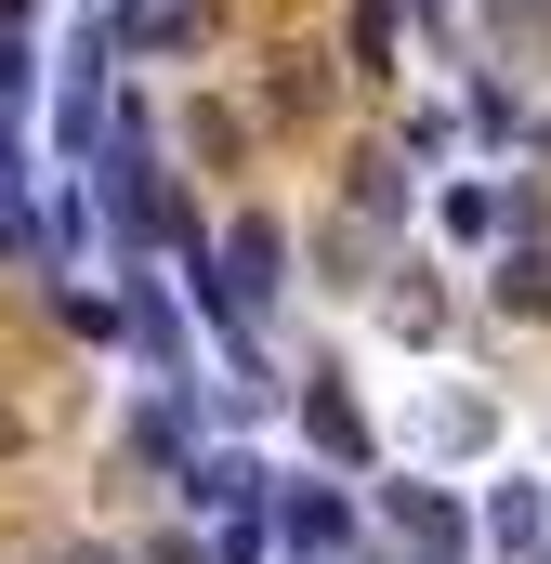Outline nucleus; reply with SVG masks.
Returning a JSON list of instances; mask_svg holds the SVG:
<instances>
[{
    "instance_id": "f257e3e1",
    "label": "nucleus",
    "mask_w": 551,
    "mask_h": 564,
    "mask_svg": "<svg viewBox=\"0 0 551 564\" xmlns=\"http://www.w3.org/2000/svg\"><path fill=\"white\" fill-rule=\"evenodd\" d=\"M184 512H197V525H263L276 473L250 459V446H197V459H184Z\"/></svg>"
},
{
    "instance_id": "f03ea898",
    "label": "nucleus",
    "mask_w": 551,
    "mask_h": 564,
    "mask_svg": "<svg viewBox=\"0 0 551 564\" xmlns=\"http://www.w3.org/2000/svg\"><path fill=\"white\" fill-rule=\"evenodd\" d=\"M276 552L289 564H342L355 552V499L342 486H276Z\"/></svg>"
},
{
    "instance_id": "7ed1b4c3",
    "label": "nucleus",
    "mask_w": 551,
    "mask_h": 564,
    "mask_svg": "<svg viewBox=\"0 0 551 564\" xmlns=\"http://www.w3.org/2000/svg\"><path fill=\"white\" fill-rule=\"evenodd\" d=\"M381 512H395L408 564H460V552H473V512H460V486H381Z\"/></svg>"
},
{
    "instance_id": "20e7f679",
    "label": "nucleus",
    "mask_w": 551,
    "mask_h": 564,
    "mask_svg": "<svg viewBox=\"0 0 551 564\" xmlns=\"http://www.w3.org/2000/svg\"><path fill=\"white\" fill-rule=\"evenodd\" d=\"M302 433H315V459H342V473H368V459H381V433H368V408H355V381H342V368H315V381H302Z\"/></svg>"
},
{
    "instance_id": "39448f33",
    "label": "nucleus",
    "mask_w": 551,
    "mask_h": 564,
    "mask_svg": "<svg viewBox=\"0 0 551 564\" xmlns=\"http://www.w3.org/2000/svg\"><path fill=\"white\" fill-rule=\"evenodd\" d=\"M486 552L499 564H539L551 552V486L539 473H499V486H486Z\"/></svg>"
},
{
    "instance_id": "423d86ee",
    "label": "nucleus",
    "mask_w": 551,
    "mask_h": 564,
    "mask_svg": "<svg viewBox=\"0 0 551 564\" xmlns=\"http://www.w3.org/2000/svg\"><path fill=\"white\" fill-rule=\"evenodd\" d=\"M119 459H132V473H171V486H184V459H197V433H184V381H171V394H144L132 421H119Z\"/></svg>"
},
{
    "instance_id": "0eeeda50",
    "label": "nucleus",
    "mask_w": 551,
    "mask_h": 564,
    "mask_svg": "<svg viewBox=\"0 0 551 564\" xmlns=\"http://www.w3.org/2000/svg\"><path fill=\"white\" fill-rule=\"evenodd\" d=\"M486 302H499V315H526V328H551V237H512Z\"/></svg>"
},
{
    "instance_id": "6e6552de",
    "label": "nucleus",
    "mask_w": 551,
    "mask_h": 564,
    "mask_svg": "<svg viewBox=\"0 0 551 564\" xmlns=\"http://www.w3.org/2000/svg\"><path fill=\"white\" fill-rule=\"evenodd\" d=\"M486 433H499V408H486V394H433V408H420V446H433V459H473Z\"/></svg>"
},
{
    "instance_id": "1a4fd4ad",
    "label": "nucleus",
    "mask_w": 551,
    "mask_h": 564,
    "mask_svg": "<svg viewBox=\"0 0 551 564\" xmlns=\"http://www.w3.org/2000/svg\"><path fill=\"white\" fill-rule=\"evenodd\" d=\"M355 210H368V224H395V210H408V158H395V144H368V158H355Z\"/></svg>"
},
{
    "instance_id": "9d476101",
    "label": "nucleus",
    "mask_w": 551,
    "mask_h": 564,
    "mask_svg": "<svg viewBox=\"0 0 551 564\" xmlns=\"http://www.w3.org/2000/svg\"><path fill=\"white\" fill-rule=\"evenodd\" d=\"M433 210H446V237H499V224H512V197H499V184H446Z\"/></svg>"
},
{
    "instance_id": "9b49d317",
    "label": "nucleus",
    "mask_w": 551,
    "mask_h": 564,
    "mask_svg": "<svg viewBox=\"0 0 551 564\" xmlns=\"http://www.w3.org/2000/svg\"><path fill=\"white\" fill-rule=\"evenodd\" d=\"M395 328H408V341H433V328H446V289L408 276V289H395Z\"/></svg>"
},
{
    "instance_id": "f8f14e48",
    "label": "nucleus",
    "mask_w": 551,
    "mask_h": 564,
    "mask_svg": "<svg viewBox=\"0 0 551 564\" xmlns=\"http://www.w3.org/2000/svg\"><path fill=\"white\" fill-rule=\"evenodd\" d=\"M486 26H499V40H526V26H551V0H486Z\"/></svg>"
},
{
    "instance_id": "ddd939ff",
    "label": "nucleus",
    "mask_w": 551,
    "mask_h": 564,
    "mask_svg": "<svg viewBox=\"0 0 551 564\" xmlns=\"http://www.w3.org/2000/svg\"><path fill=\"white\" fill-rule=\"evenodd\" d=\"M158 564H210V539H158Z\"/></svg>"
},
{
    "instance_id": "4468645a",
    "label": "nucleus",
    "mask_w": 551,
    "mask_h": 564,
    "mask_svg": "<svg viewBox=\"0 0 551 564\" xmlns=\"http://www.w3.org/2000/svg\"><path fill=\"white\" fill-rule=\"evenodd\" d=\"M66 564H119V552H106V539H79V552H66Z\"/></svg>"
},
{
    "instance_id": "2eb2a0df",
    "label": "nucleus",
    "mask_w": 551,
    "mask_h": 564,
    "mask_svg": "<svg viewBox=\"0 0 551 564\" xmlns=\"http://www.w3.org/2000/svg\"><path fill=\"white\" fill-rule=\"evenodd\" d=\"M0 459H13V408H0Z\"/></svg>"
},
{
    "instance_id": "dca6fc26",
    "label": "nucleus",
    "mask_w": 551,
    "mask_h": 564,
    "mask_svg": "<svg viewBox=\"0 0 551 564\" xmlns=\"http://www.w3.org/2000/svg\"><path fill=\"white\" fill-rule=\"evenodd\" d=\"M539 158H551V132H539Z\"/></svg>"
},
{
    "instance_id": "f3484780",
    "label": "nucleus",
    "mask_w": 551,
    "mask_h": 564,
    "mask_svg": "<svg viewBox=\"0 0 551 564\" xmlns=\"http://www.w3.org/2000/svg\"><path fill=\"white\" fill-rule=\"evenodd\" d=\"M539 564H551V552H539Z\"/></svg>"
}]
</instances>
